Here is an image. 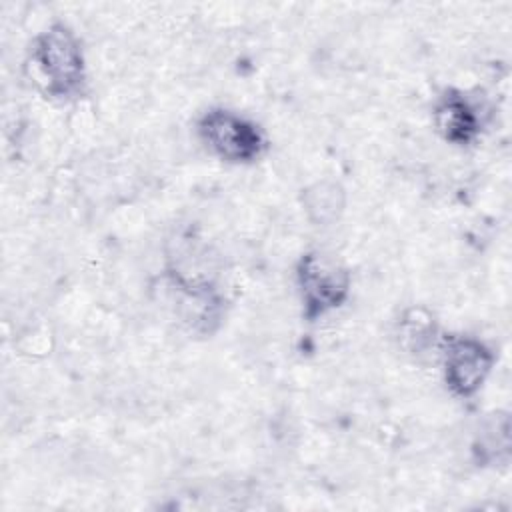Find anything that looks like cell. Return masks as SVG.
Instances as JSON below:
<instances>
[{"mask_svg": "<svg viewBox=\"0 0 512 512\" xmlns=\"http://www.w3.org/2000/svg\"><path fill=\"white\" fill-rule=\"evenodd\" d=\"M32 76L50 98H68L84 84V56L78 36L66 24H52L30 48Z\"/></svg>", "mask_w": 512, "mask_h": 512, "instance_id": "1", "label": "cell"}, {"mask_svg": "<svg viewBox=\"0 0 512 512\" xmlns=\"http://www.w3.org/2000/svg\"><path fill=\"white\" fill-rule=\"evenodd\" d=\"M196 130L202 144L214 156L230 164H250L268 148L264 132L252 120L226 108L204 112Z\"/></svg>", "mask_w": 512, "mask_h": 512, "instance_id": "2", "label": "cell"}, {"mask_svg": "<svg viewBox=\"0 0 512 512\" xmlns=\"http://www.w3.org/2000/svg\"><path fill=\"white\" fill-rule=\"evenodd\" d=\"M296 284L304 318L314 322L346 302L350 294V272L320 252H306L296 266Z\"/></svg>", "mask_w": 512, "mask_h": 512, "instance_id": "3", "label": "cell"}, {"mask_svg": "<svg viewBox=\"0 0 512 512\" xmlns=\"http://www.w3.org/2000/svg\"><path fill=\"white\" fill-rule=\"evenodd\" d=\"M496 362L494 352L474 336H444L442 366L446 386L462 398L474 396Z\"/></svg>", "mask_w": 512, "mask_h": 512, "instance_id": "4", "label": "cell"}, {"mask_svg": "<svg viewBox=\"0 0 512 512\" xmlns=\"http://www.w3.org/2000/svg\"><path fill=\"white\" fill-rule=\"evenodd\" d=\"M434 124L444 140L464 146L480 132L476 106L462 92H446L434 106Z\"/></svg>", "mask_w": 512, "mask_h": 512, "instance_id": "5", "label": "cell"}, {"mask_svg": "<svg viewBox=\"0 0 512 512\" xmlns=\"http://www.w3.org/2000/svg\"><path fill=\"white\" fill-rule=\"evenodd\" d=\"M420 314H422V310H410V316H406L402 320L404 340L416 352H422L426 346H430L432 332H434L430 316L420 318Z\"/></svg>", "mask_w": 512, "mask_h": 512, "instance_id": "6", "label": "cell"}]
</instances>
